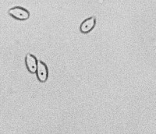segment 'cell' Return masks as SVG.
I'll return each mask as SVG.
<instances>
[{
	"label": "cell",
	"instance_id": "1",
	"mask_svg": "<svg viewBox=\"0 0 156 134\" xmlns=\"http://www.w3.org/2000/svg\"><path fill=\"white\" fill-rule=\"evenodd\" d=\"M9 14L19 20H25L30 17V13L28 11L20 6H16L9 9Z\"/></svg>",
	"mask_w": 156,
	"mask_h": 134
},
{
	"label": "cell",
	"instance_id": "2",
	"mask_svg": "<svg viewBox=\"0 0 156 134\" xmlns=\"http://www.w3.org/2000/svg\"><path fill=\"white\" fill-rule=\"evenodd\" d=\"M37 76L40 82H45L48 79V69L45 63L41 61L37 62Z\"/></svg>",
	"mask_w": 156,
	"mask_h": 134
},
{
	"label": "cell",
	"instance_id": "3",
	"mask_svg": "<svg viewBox=\"0 0 156 134\" xmlns=\"http://www.w3.org/2000/svg\"><path fill=\"white\" fill-rule=\"evenodd\" d=\"M95 22L96 19L94 16L87 18V19H85V20L81 23V25H80V31L83 34L89 33L90 30L94 28V26H95Z\"/></svg>",
	"mask_w": 156,
	"mask_h": 134
},
{
	"label": "cell",
	"instance_id": "4",
	"mask_svg": "<svg viewBox=\"0 0 156 134\" xmlns=\"http://www.w3.org/2000/svg\"><path fill=\"white\" fill-rule=\"evenodd\" d=\"M25 62H26V65H27L29 72L31 73H34L35 72H37V62L34 55H31V54H27L26 58H25Z\"/></svg>",
	"mask_w": 156,
	"mask_h": 134
}]
</instances>
